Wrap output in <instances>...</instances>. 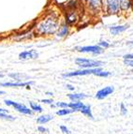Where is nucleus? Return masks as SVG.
Listing matches in <instances>:
<instances>
[{
  "instance_id": "f257e3e1",
  "label": "nucleus",
  "mask_w": 133,
  "mask_h": 134,
  "mask_svg": "<svg viewBox=\"0 0 133 134\" xmlns=\"http://www.w3.org/2000/svg\"><path fill=\"white\" fill-rule=\"evenodd\" d=\"M60 27V16L57 12H50L36 25L37 36H51Z\"/></svg>"
},
{
  "instance_id": "f03ea898",
  "label": "nucleus",
  "mask_w": 133,
  "mask_h": 134,
  "mask_svg": "<svg viewBox=\"0 0 133 134\" xmlns=\"http://www.w3.org/2000/svg\"><path fill=\"white\" fill-rule=\"evenodd\" d=\"M76 65H78L81 69H97V68H101L105 65L104 62L99 60H95V59H89V58H82L78 57L75 59Z\"/></svg>"
},
{
  "instance_id": "7ed1b4c3",
  "label": "nucleus",
  "mask_w": 133,
  "mask_h": 134,
  "mask_svg": "<svg viewBox=\"0 0 133 134\" xmlns=\"http://www.w3.org/2000/svg\"><path fill=\"white\" fill-rule=\"evenodd\" d=\"M102 70L101 68H97V69H78V70H74V71H69L66 72V73L62 74L63 78H70V77H75V76H86V75H95L98 72Z\"/></svg>"
},
{
  "instance_id": "20e7f679",
  "label": "nucleus",
  "mask_w": 133,
  "mask_h": 134,
  "mask_svg": "<svg viewBox=\"0 0 133 134\" xmlns=\"http://www.w3.org/2000/svg\"><path fill=\"white\" fill-rule=\"evenodd\" d=\"M4 103L5 105H7L8 107H13L14 110H16L17 112L21 113L23 114H25V115H32L34 114L30 108L25 106V104H22V103L16 102V101L10 100V99H5Z\"/></svg>"
},
{
  "instance_id": "39448f33",
  "label": "nucleus",
  "mask_w": 133,
  "mask_h": 134,
  "mask_svg": "<svg viewBox=\"0 0 133 134\" xmlns=\"http://www.w3.org/2000/svg\"><path fill=\"white\" fill-rule=\"evenodd\" d=\"M105 10L109 14H117L120 9V0H105Z\"/></svg>"
},
{
  "instance_id": "423d86ee",
  "label": "nucleus",
  "mask_w": 133,
  "mask_h": 134,
  "mask_svg": "<svg viewBox=\"0 0 133 134\" xmlns=\"http://www.w3.org/2000/svg\"><path fill=\"white\" fill-rule=\"evenodd\" d=\"M78 52L84 53V54H92L94 55L102 54L104 52V49H102L98 45H92V46H82V47H77L76 48Z\"/></svg>"
},
{
  "instance_id": "0eeeda50",
  "label": "nucleus",
  "mask_w": 133,
  "mask_h": 134,
  "mask_svg": "<svg viewBox=\"0 0 133 134\" xmlns=\"http://www.w3.org/2000/svg\"><path fill=\"white\" fill-rule=\"evenodd\" d=\"M114 92V87L113 85H108V86H105L101 89L98 90L97 93H96V98L98 99V100H102L104 98H108L110 95H112Z\"/></svg>"
},
{
  "instance_id": "6e6552de",
  "label": "nucleus",
  "mask_w": 133,
  "mask_h": 134,
  "mask_svg": "<svg viewBox=\"0 0 133 134\" xmlns=\"http://www.w3.org/2000/svg\"><path fill=\"white\" fill-rule=\"evenodd\" d=\"M88 9L95 13H98L103 9V0H86Z\"/></svg>"
},
{
  "instance_id": "1a4fd4ad",
  "label": "nucleus",
  "mask_w": 133,
  "mask_h": 134,
  "mask_svg": "<svg viewBox=\"0 0 133 134\" xmlns=\"http://www.w3.org/2000/svg\"><path fill=\"white\" fill-rule=\"evenodd\" d=\"M35 82L33 81H26V82H4V83H0V85L2 87H26L28 85L31 86L34 85Z\"/></svg>"
},
{
  "instance_id": "9d476101",
  "label": "nucleus",
  "mask_w": 133,
  "mask_h": 134,
  "mask_svg": "<svg viewBox=\"0 0 133 134\" xmlns=\"http://www.w3.org/2000/svg\"><path fill=\"white\" fill-rule=\"evenodd\" d=\"M38 57V53L37 50H26L19 54V59L20 60H31V59H37Z\"/></svg>"
},
{
  "instance_id": "9b49d317",
  "label": "nucleus",
  "mask_w": 133,
  "mask_h": 134,
  "mask_svg": "<svg viewBox=\"0 0 133 134\" xmlns=\"http://www.w3.org/2000/svg\"><path fill=\"white\" fill-rule=\"evenodd\" d=\"M79 16H78L77 11L75 9H70L69 11H68L66 14V24L68 25H74L78 22Z\"/></svg>"
},
{
  "instance_id": "f8f14e48",
  "label": "nucleus",
  "mask_w": 133,
  "mask_h": 134,
  "mask_svg": "<svg viewBox=\"0 0 133 134\" xmlns=\"http://www.w3.org/2000/svg\"><path fill=\"white\" fill-rule=\"evenodd\" d=\"M69 99L71 102H77V101H82L84 99L88 98V95L84 94V93H69L66 95Z\"/></svg>"
},
{
  "instance_id": "ddd939ff",
  "label": "nucleus",
  "mask_w": 133,
  "mask_h": 134,
  "mask_svg": "<svg viewBox=\"0 0 133 134\" xmlns=\"http://www.w3.org/2000/svg\"><path fill=\"white\" fill-rule=\"evenodd\" d=\"M9 77L11 79H13L15 82H25V80H29L30 76L25 73H22V72H10L9 73Z\"/></svg>"
},
{
  "instance_id": "4468645a",
  "label": "nucleus",
  "mask_w": 133,
  "mask_h": 134,
  "mask_svg": "<svg viewBox=\"0 0 133 134\" xmlns=\"http://www.w3.org/2000/svg\"><path fill=\"white\" fill-rule=\"evenodd\" d=\"M129 25H114V26L110 27V32H111L112 35L113 36H116L118 34L122 33V32L126 31V29L129 28Z\"/></svg>"
},
{
  "instance_id": "2eb2a0df",
  "label": "nucleus",
  "mask_w": 133,
  "mask_h": 134,
  "mask_svg": "<svg viewBox=\"0 0 133 134\" xmlns=\"http://www.w3.org/2000/svg\"><path fill=\"white\" fill-rule=\"evenodd\" d=\"M69 25H66V23H64V24H62V25H60L58 31L56 32V36L58 38H65V37H66L69 35Z\"/></svg>"
},
{
  "instance_id": "dca6fc26",
  "label": "nucleus",
  "mask_w": 133,
  "mask_h": 134,
  "mask_svg": "<svg viewBox=\"0 0 133 134\" xmlns=\"http://www.w3.org/2000/svg\"><path fill=\"white\" fill-rule=\"evenodd\" d=\"M53 119V114H41L38 117H37V123L38 125L42 126L46 123H49L50 121H52Z\"/></svg>"
},
{
  "instance_id": "f3484780",
  "label": "nucleus",
  "mask_w": 133,
  "mask_h": 134,
  "mask_svg": "<svg viewBox=\"0 0 133 134\" xmlns=\"http://www.w3.org/2000/svg\"><path fill=\"white\" fill-rule=\"evenodd\" d=\"M84 116H86L87 118L91 119V120H94V115H93V113H92V108L91 105H89V104H84V107L81 109L80 111Z\"/></svg>"
},
{
  "instance_id": "a211bd4d",
  "label": "nucleus",
  "mask_w": 133,
  "mask_h": 134,
  "mask_svg": "<svg viewBox=\"0 0 133 134\" xmlns=\"http://www.w3.org/2000/svg\"><path fill=\"white\" fill-rule=\"evenodd\" d=\"M29 108L31 109L33 113H37V114H41L43 112V108L40 104L34 101H29Z\"/></svg>"
},
{
  "instance_id": "6ab92c4d",
  "label": "nucleus",
  "mask_w": 133,
  "mask_h": 134,
  "mask_svg": "<svg viewBox=\"0 0 133 134\" xmlns=\"http://www.w3.org/2000/svg\"><path fill=\"white\" fill-rule=\"evenodd\" d=\"M84 103L82 102V101H77V102H69V108L71 110H73L74 112H80L81 109H82V107H84Z\"/></svg>"
},
{
  "instance_id": "aec40b11",
  "label": "nucleus",
  "mask_w": 133,
  "mask_h": 134,
  "mask_svg": "<svg viewBox=\"0 0 133 134\" xmlns=\"http://www.w3.org/2000/svg\"><path fill=\"white\" fill-rule=\"evenodd\" d=\"M132 7V1L131 0H120V9L123 11L129 10Z\"/></svg>"
},
{
  "instance_id": "412c9836",
  "label": "nucleus",
  "mask_w": 133,
  "mask_h": 134,
  "mask_svg": "<svg viewBox=\"0 0 133 134\" xmlns=\"http://www.w3.org/2000/svg\"><path fill=\"white\" fill-rule=\"evenodd\" d=\"M73 113H75V112L71 109H59L56 111V115H58V116H66L70 114H73Z\"/></svg>"
},
{
  "instance_id": "4be33fe9",
  "label": "nucleus",
  "mask_w": 133,
  "mask_h": 134,
  "mask_svg": "<svg viewBox=\"0 0 133 134\" xmlns=\"http://www.w3.org/2000/svg\"><path fill=\"white\" fill-rule=\"evenodd\" d=\"M0 119L7 120V121H14L16 119V117H14L13 115H11V114H4V113H1V114H0Z\"/></svg>"
},
{
  "instance_id": "5701e85b",
  "label": "nucleus",
  "mask_w": 133,
  "mask_h": 134,
  "mask_svg": "<svg viewBox=\"0 0 133 134\" xmlns=\"http://www.w3.org/2000/svg\"><path fill=\"white\" fill-rule=\"evenodd\" d=\"M113 75V73L110 71H106V70H100L99 72H98L97 74H95V76H98V77H101V78H107V77L111 76Z\"/></svg>"
},
{
  "instance_id": "b1692460",
  "label": "nucleus",
  "mask_w": 133,
  "mask_h": 134,
  "mask_svg": "<svg viewBox=\"0 0 133 134\" xmlns=\"http://www.w3.org/2000/svg\"><path fill=\"white\" fill-rule=\"evenodd\" d=\"M56 108H59V109H69V103L65 102V101H58L56 102Z\"/></svg>"
},
{
  "instance_id": "393cba45",
  "label": "nucleus",
  "mask_w": 133,
  "mask_h": 134,
  "mask_svg": "<svg viewBox=\"0 0 133 134\" xmlns=\"http://www.w3.org/2000/svg\"><path fill=\"white\" fill-rule=\"evenodd\" d=\"M120 114L122 115H126L128 114V109H126V107L123 102L120 103Z\"/></svg>"
},
{
  "instance_id": "a878e982",
  "label": "nucleus",
  "mask_w": 133,
  "mask_h": 134,
  "mask_svg": "<svg viewBox=\"0 0 133 134\" xmlns=\"http://www.w3.org/2000/svg\"><path fill=\"white\" fill-rule=\"evenodd\" d=\"M98 45L99 47H101L102 49H107V48L110 47V43H109L108 41H106V40H101V41L98 42Z\"/></svg>"
},
{
  "instance_id": "bb28decb",
  "label": "nucleus",
  "mask_w": 133,
  "mask_h": 134,
  "mask_svg": "<svg viewBox=\"0 0 133 134\" xmlns=\"http://www.w3.org/2000/svg\"><path fill=\"white\" fill-rule=\"evenodd\" d=\"M59 129H60V130H61V132H63L64 134H70V130L66 127V126L61 125V126H59Z\"/></svg>"
},
{
  "instance_id": "cd10ccee",
  "label": "nucleus",
  "mask_w": 133,
  "mask_h": 134,
  "mask_svg": "<svg viewBox=\"0 0 133 134\" xmlns=\"http://www.w3.org/2000/svg\"><path fill=\"white\" fill-rule=\"evenodd\" d=\"M38 131L40 132V133H48L49 132V129L45 127L44 126H38Z\"/></svg>"
},
{
  "instance_id": "c85d7f7f",
  "label": "nucleus",
  "mask_w": 133,
  "mask_h": 134,
  "mask_svg": "<svg viewBox=\"0 0 133 134\" xmlns=\"http://www.w3.org/2000/svg\"><path fill=\"white\" fill-rule=\"evenodd\" d=\"M40 102L44 103V104H49V105H51V104H53L54 101H53V98H43V99H41L40 100Z\"/></svg>"
},
{
  "instance_id": "c756f323",
  "label": "nucleus",
  "mask_w": 133,
  "mask_h": 134,
  "mask_svg": "<svg viewBox=\"0 0 133 134\" xmlns=\"http://www.w3.org/2000/svg\"><path fill=\"white\" fill-rule=\"evenodd\" d=\"M124 64L126 66V67L133 68V60L132 59H126V60H124Z\"/></svg>"
},
{
  "instance_id": "7c9ffc66",
  "label": "nucleus",
  "mask_w": 133,
  "mask_h": 134,
  "mask_svg": "<svg viewBox=\"0 0 133 134\" xmlns=\"http://www.w3.org/2000/svg\"><path fill=\"white\" fill-rule=\"evenodd\" d=\"M66 88L69 90V91H71V92L75 91V87H74V85H70V83H66Z\"/></svg>"
},
{
  "instance_id": "2f4dec72",
  "label": "nucleus",
  "mask_w": 133,
  "mask_h": 134,
  "mask_svg": "<svg viewBox=\"0 0 133 134\" xmlns=\"http://www.w3.org/2000/svg\"><path fill=\"white\" fill-rule=\"evenodd\" d=\"M124 58V60H126V59H132L133 60V54H125L123 56Z\"/></svg>"
},
{
  "instance_id": "473e14b6",
  "label": "nucleus",
  "mask_w": 133,
  "mask_h": 134,
  "mask_svg": "<svg viewBox=\"0 0 133 134\" xmlns=\"http://www.w3.org/2000/svg\"><path fill=\"white\" fill-rule=\"evenodd\" d=\"M1 113H4V114H9V110L4 109V108H0V114Z\"/></svg>"
},
{
  "instance_id": "72a5a7b5",
  "label": "nucleus",
  "mask_w": 133,
  "mask_h": 134,
  "mask_svg": "<svg viewBox=\"0 0 133 134\" xmlns=\"http://www.w3.org/2000/svg\"><path fill=\"white\" fill-rule=\"evenodd\" d=\"M45 95H46V96H48V97H53V92L47 91V92H45Z\"/></svg>"
},
{
  "instance_id": "f704fd0d",
  "label": "nucleus",
  "mask_w": 133,
  "mask_h": 134,
  "mask_svg": "<svg viewBox=\"0 0 133 134\" xmlns=\"http://www.w3.org/2000/svg\"><path fill=\"white\" fill-rule=\"evenodd\" d=\"M50 107H51L52 109H54V108H56V103H53V104H51V105H50Z\"/></svg>"
},
{
  "instance_id": "c9c22d12",
  "label": "nucleus",
  "mask_w": 133,
  "mask_h": 134,
  "mask_svg": "<svg viewBox=\"0 0 133 134\" xmlns=\"http://www.w3.org/2000/svg\"><path fill=\"white\" fill-rule=\"evenodd\" d=\"M5 94V91H2V90H0V96L1 95H4Z\"/></svg>"
},
{
  "instance_id": "e433bc0d",
  "label": "nucleus",
  "mask_w": 133,
  "mask_h": 134,
  "mask_svg": "<svg viewBox=\"0 0 133 134\" xmlns=\"http://www.w3.org/2000/svg\"><path fill=\"white\" fill-rule=\"evenodd\" d=\"M3 77H4V74L0 72V78H3Z\"/></svg>"
},
{
  "instance_id": "4c0bfd02",
  "label": "nucleus",
  "mask_w": 133,
  "mask_h": 134,
  "mask_svg": "<svg viewBox=\"0 0 133 134\" xmlns=\"http://www.w3.org/2000/svg\"><path fill=\"white\" fill-rule=\"evenodd\" d=\"M132 6H133V0H132Z\"/></svg>"
},
{
  "instance_id": "58836bf2",
  "label": "nucleus",
  "mask_w": 133,
  "mask_h": 134,
  "mask_svg": "<svg viewBox=\"0 0 133 134\" xmlns=\"http://www.w3.org/2000/svg\"><path fill=\"white\" fill-rule=\"evenodd\" d=\"M132 134H133V133H132Z\"/></svg>"
}]
</instances>
